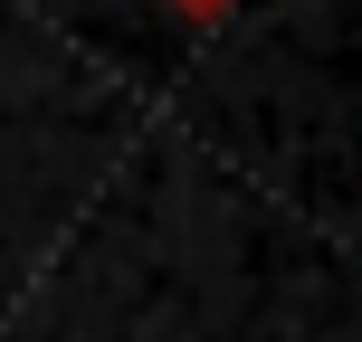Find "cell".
<instances>
[{
  "mask_svg": "<svg viewBox=\"0 0 362 342\" xmlns=\"http://www.w3.org/2000/svg\"><path fill=\"white\" fill-rule=\"evenodd\" d=\"M163 10L181 19V29H219L229 10H248V0H163Z\"/></svg>",
  "mask_w": 362,
  "mask_h": 342,
  "instance_id": "cell-1",
  "label": "cell"
}]
</instances>
